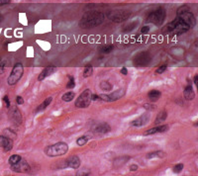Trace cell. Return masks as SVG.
<instances>
[{
    "label": "cell",
    "instance_id": "1",
    "mask_svg": "<svg viewBox=\"0 0 198 176\" xmlns=\"http://www.w3.org/2000/svg\"><path fill=\"white\" fill-rule=\"evenodd\" d=\"M104 21V14L97 10H92L83 14L79 21L81 29H92L100 26Z\"/></svg>",
    "mask_w": 198,
    "mask_h": 176
},
{
    "label": "cell",
    "instance_id": "2",
    "mask_svg": "<svg viewBox=\"0 0 198 176\" xmlns=\"http://www.w3.org/2000/svg\"><path fill=\"white\" fill-rule=\"evenodd\" d=\"M69 151V145L66 143H56L55 145H49L45 148V153L50 157L64 155Z\"/></svg>",
    "mask_w": 198,
    "mask_h": 176
},
{
    "label": "cell",
    "instance_id": "3",
    "mask_svg": "<svg viewBox=\"0 0 198 176\" xmlns=\"http://www.w3.org/2000/svg\"><path fill=\"white\" fill-rule=\"evenodd\" d=\"M131 16V12L127 9H112L107 12V17L112 22L123 23Z\"/></svg>",
    "mask_w": 198,
    "mask_h": 176
},
{
    "label": "cell",
    "instance_id": "4",
    "mask_svg": "<svg viewBox=\"0 0 198 176\" xmlns=\"http://www.w3.org/2000/svg\"><path fill=\"white\" fill-rule=\"evenodd\" d=\"M165 17H167L165 9L162 7H159L158 9L154 10L153 12H151V14L148 16L147 21L150 23H153L156 26H161L164 22Z\"/></svg>",
    "mask_w": 198,
    "mask_h": 176
},
{
    "label": "cell",
    "instance_id": "5",
    "mask_svg": "<svg viewBox=\"0 0 198 176\" xmlns=\"http://www.w3.org/2000/svg\"><path fill=\"white\" fill-rule=\"evenodd\" d=\"M24 72V66L22 63H16V66L13 67L11 73H10L9 77L7 79V82L9 85H15L16 83L20 80V78L22 77Z\"/></svg>",
    "mask_w": 198,
    "mask_h": 176
},
{
    "label": "cell",
    "instance_id": "6",
    "mask_svg": "<svg viewBox=\"0 0 198 176\" xmlns=\"http://www.w3.org/2000/svg\"><path fill=\"white\" fill-rule=\"evenodd\" d=\"M91 91L89 89H85L82 93L78 96V98L75 101L74 105L76 108H87L91 103Z\"/></svg>",
    "mask_w": 198,
    "mask_h": 176
},
{
    "label": "cell",
    "instance_id": "7",
    "mask_svg": "<svg viewBox=\"0 0 198 176\" xmlns=\"http://www.w3.org/2000/svg\"><path fill=\"white\" fill-rule=\"evenodd\" d=\"M125 93H126V90L121 88V89H118V90L113 91L112 93L110 94H99V97H100V100H103V101L105 102H114L121 99L122 97H124Z\"/></svg>",
    "mask_w": 198,
    "mask_h": 176
},
{
    "label": "cell",
    "instance_id": "8",
    "mask_svg": "<svg viewBox=\"0 0 198 176\" xmlns=\"http://www.w3.org/2000/svg\"><path fill=\"white\" fill-rule=\"evenodd\" d=\"M151 55L148 51H142V53H137L133 58V63L137 66H148L151 61Z\"/></svg>",
    "mask_w": 198,
    "mask_h": 176
},
{
    "label": "cell",
    "instance_id": "9",
    "mask_svg": "<svg viewBox=\"0 0 198 176\" xmlns=\"http://www.w3.org/2000/svg\"><path fill=\"white\" fill-rule=\"evenodd\" d=\"M91 131L96 133V134L105 135L111 131V127L108 125L107 123H99V124H96V125L92 126Z\"/></svg>",
    "mask_w": 198,
    "mask_h": 176
},
{
    "label": "cell",
    "instance_id": "10",
    "mask_svg": "<svg viewBox=\"0 0 198 176\" xmlns=\"http://www.w3.org/2000/svg\"><path fill=\"white\" fill-rule=\"evenodd\" d=\"M66 166L72 169H77L80 166V159L76 155H71L66 159Z\"/></svg>",
    "mask_w": 198,
    "mask_h": 176
},
{
    "label": "cell",
    "instance_id": "11",
    "mask_svg": "<svg viewBox=\"0 0 198 176\" xmlns=\"http://www.w3.org/2000/svg\"><path fill=\"white\" fill-rule=\"evenodd\" d=\"M0 147H3L4 151H10L13 147V142L6 136H0Z\"/></svg>",
    "mask_w": 198,
    "mask_h": 176
},
{
    "label": "cell",
    "instance_id": "12",
    "mask_svg": "<svg viewBox=\"0 0 198 176\" xmlns=\"http://www.w3.org/2000/svg\"><path fill=\"white\" fill-rule=\"evenodd\" d=\"M149 120H150V115L149 114H144L143 116H141L140 118L136 119L131 123L132 127H137V128H140V127L145 126L146 124L148 123Z\"/></svg>",
    "mask_w": 198,
    "mask_h": 176
},
{
    "label": "cell",
    "instance_id": "13",
    "mask_svg": "<svg viewBox=\"0 0 198 176\" xmlns=\"http://www.w3.org/2000/svg\"><path fill=\"white\" fill-rule=\"evenodd\" d=\"M56 70V67H54V66L46 67V68L43 69L42 72L39 74V76H38V80H39V81L44 80L45 78H47L48 76H50V75H51L53 73H55Z\"/></svg>",
    "mask_w": 198,
    "mask_h": 176
},
{
    "label": "cell",
    "instance_id": "14",
    "mask_svg": "<svg viewBox=\"0 0 198 176\" xmlns=\"http://www.w3.org/2000/svg\"><path fill=\"white\" fill-rule=\"evenodd\" d=\"M183 95H184V98L186 100H188V101H190V100H193L194 97H195V92L193 90V87L191 86V84L187 85L185 88H184V91H183Z\"/></svg>",
    "mask_w": 198,
    "mask_h": 176
},
{
    "label": "cell",
    "instance_id": "15",
    "mask_svg": "<svg viewBox=\"0 0 198 176\" xmlns=\"http://www.w3.org/2000/svg\"><path fill=\"white\" fill-rule=\"evenodd\" d=\"M139 25V21H133V22L126 23L125 25L122 27V30L125 33H128V32H132L133 30H135Z\"/></svg>",
    "mask_w": 198,
    "mask_h": 176
},
{
    "label": "cell",
    "instance_id": "16",
    "mask_svg": "<svg viewBox=\"0 0 198 176\" xmlns=\"http://www.w3.org/2000/svg\"><path fill=\"white\" fill-rule=\"evenodd\" d=\"M167 156V153L162 150H156L153 152H150L147 154L148 159H153V158H164Z\"/></svg>",
    "mask_w": 198,
    "mask_h": 176
},
{
    "label": "cell",
    "instance_id": "17",
    "mask_svg": "<svg viewBox=\"0 0 198 176\" xmlns=\"http://www.w3.org/2000/svg\"><path fill=\"white\" fill-rule=\"evenodd\" d=\"M161 96H162V93H161V91H159V90H152L149 92V94H148V97H149V99L151 100V102L158 101V100L161 98Z\"/></svg>",
    "mask_w": 198,
    "mask_h": 176
},
{
    "label": "cell",
    "instance_id": "18",
    "mask_svg": "<svg viewBox=\"0 0 198 176\" xmlns=\"http://www.w3.org/2000/svg\"><path fill=\"white\" fill-rule=\"evenodd\" d=\"M51 100H53V98H51V97H48V98L46 99L45 101L42 103V104L39 105V106L37 107V109H36V113H38V112H41V111H44V110L47 109V107L49 106V105L51 104Z\"/></svg>",
    "mask_w": 198,
    "mask_h": 176
},
{
    "label": "cell",
    "instance_id": "19",
    "mask_svg": "<svg viewBox=\"0 0 198 176\" xmlns=\"http://www.w3.org/2000/svg\"><path fill=\"white\" fill-rule=\"evenodd\" d=\"M167 112L165 110H162L161 112L158 114V116H157V119L156 121H154V123L156 124L162 123V122L167 120Z\"/></svg>",
    "mask_w": 198,
    "mask_h": 176
},
{
    "label": "cell",
    "instance_id": "20",
    "mask_svg": "<svg viewBox=\"0 0 198 176\" xmlns=\"http://www.w3.org/2000/svg\"><path fill=\"white\" fill-rule=\"evenodd\" d=\"M114 50V46L113 45H104L101 46L99 48V51L101 53H109Z\"/></svg>",
    "mask_w": 198,
    "mask_h": 176
},
{
    "label": "cell",
    "instance_id": "21",
    "mask_svg": "<svg viewBox=\"0 0 198 176\" xmlns=\"http://www.w3.org/2000/svg\"><path fill=\"white\" fill-rule=\"evenodd\" d=\"M74 96H75L74 92H66V93H64V95H62L61 99H62V101H64V102H70L74 98Z\"/></svg>",
    "mask_w": 198,
    "mask_h": 176
},
{
    "label": "cell",
    "instance_id": "22",
    "mask_svg": "<svg viewBox=\"0 0 198 176\" xmlns=\"http://www.w3.org/2000/svg\"><path fill=\"white\" fill-rule=\"evenodd\" d=\"M11 117L14 119V120H19V122L21 123V118H22V116H21L20 112H19V109L18 108L14 107L13 109L11 110Z\"/></svg>",
    "mask_w": 198,
    "mask_h": 176
},
{
    "label": "cell",
    "instance_id": "23",
    "mask_svg": "<svg viewBox=\"0 0 198 176\" xmlns=\"http://www.w3.org/2000/svg\"><path fill=\"white\" fill-rule=\"evenodd\" d=\"M100 88L104 91H110L113 88V85L110 82H108V81H101L100 82Z\"/></svg>",
    "mask_w": 198,
    "mask_h": 176
},
{
    "label": "cell",
    "instance_id": "24",
    "mask_svg": "<svg viewBox=\"0 0 198 176\" xmlns=\"http://www.w3.org/2000/svg\"><path fill=\"white\" fill-rule=\"evenodd\" d=\"M89 139H90V137L87 136V135H84V136H82V137H79L76 140L77 145H84L85 143L89 140Z\"/></svg>",
    "mask_w": 198,
    "mask_h": 176
},
{
    "label": "cell",
    "instance_id": "25",
    "mask_svg": "<svg viewBox=\"0 0 198 176\" xmlns=\"http://www.w3.org/2000/svg\"><path fill=\"white\" fill-rule=\"evenodd\" d=\"M22 159V157H21L19 154H13V155H11L9 157V163L10 164H15L17 163V162H19Z\"/></svg>",
    "mask_w": 198,
    "mask_h": 176
},
{
    "label": "cell",
    "instance_id": "26",
    "mask_svg": "<svg viewBox=\"0 0 198 176\" xmlns=\"http://www.w3.org/2000/svg\"><path fill=\"white\" fill-rule=\"evenodd\" d=\"M130 159L129 156H122V157H119L114 161V163L117 164V165H123L125 162H127Z\"/></svg>",
    "mask_w": 198,
    "mask_h": 176
},
{
    "label": "cell",
    "instance_id": "27",
    "mask_svg": "<svg viewBox=\"0 0 198 176\" xmlns=\"http://www.w3.org/2000/svg\"><path fill=\"white\" fill-rule=\"evenodd\" d=\"M187 11H190V8L187 6V5H183V6H180V7L177 9V11H176V15L183 14V13H185V12H187Z\"/></svg>",
    "mask_w": 198,
    "mask_h": 176
},
{
    "label": "cell",
    "instance_id": "28",
    "mask_svg": "<svg viewBox=\"0 0 198 176\" xmlns=\"http://www.w3.org/2000/svg\"><path fill=\"white\" fill-rule=\"evenodd\" d=\"M92 72H93V68H92V66H86L84 68V70H83V76L89 77L92 74Z\"/></svg>",
    "mask_w": 198,
    "mask_h": 176
},
{
    "label": "cell",
    "instance_id": "29",
    "mask_svg": "<svg viewBox=\"0 0 198 176\" xmlns=\"http://www.w3.org/2000/svg\"><path fill=\"white\" fill-rule=\"evenodd\" d=\"M143 107L145 108L146 110H148V111H154V110H157V108H158L156 105L153 104V102L147 103V104H144Z\"/></svg>",
    "mask_w": 198,
    "mask_h": 176
},
{
    "label": "cell",
    "instance_id": "30",
    "mask_svg": "<svg viewBox=\"0 0 198 176\" xmlns=\"http://www.w3.org/2000/svg\"><path fill=\"white\" fill-rule=\"evenodd\" d=\"M154 134H159L158 127H154L153 129H150V130H148V131H146L144 133V136H150V135H154Z\"/></svg>",
    "mask_w": 198,
    "mask_h": 176
},
{
    "label": "cell",
    "instance_id": "31",
    "mask_svg": "<svg viewBox=\"0 0 198 176\" xmlns=\"http://www.w3.org/2000/svg\"><path fill=\"white\" fill-rule=\"evenodd\" d=\"M69 83L66 84V88H69V89L74 88L75 87V82H74V76H69Z\"/></svg>",
    "mask_w": 198,
    "mask_h": 176
},
{
    "label": "cell",
    "instance_id": "32",
    "mask_svg": "<svg viewBox=\"0 0 198 176\" xmlns=\"http://www.w3.org/2000/svg\"><path fill=\"white\" fill-rule=\"evenodd\" d=\"M182 169H183V164L182 163L176 164V165H174V167H173V171H174L175 173H179Z\"/></svg>",
    "mask_w": 198,
    "mask_h": 176
},
{
    "label": "cell",
    "instance_id": "33",
    "mask_svg": "<svg viewBox=\"0 0 198 176\" xmlns=\"http://www.w3.org/2000/svg\"><path fill=\"white\" fill-rule=\"evenodd\" d=\"M158 129H159V133H164V132L169 131V125H162V126H159Z\"/></svg>",
    "mask_w": 198,
    "mask_h": 176
},
{
    "label": "cell",
    "instance_id": "34",
    "mask_svg": "<svg viewBox=\"0 0 198 176\" xmlns=\"http://www.w3.org/2000/svg\"><path fill=\"white\" fill-rule=\"evenodd\" d=\"M165 70H167V66H162L161 67H159V68L156 70V73L162 74V73H164Z\"/></svg>",
    "mask_w": 198,
    "mask_h": 176
},
{
    "label": "cell",
    "instance_id": "35",
    "mask_svg": "<svg viewBox=\"0 0 198 176\" xmlns=\"http://www.w3.org/2000/svg\"><path fill=\"white\" fill-rule=\"evenodd\" d=\"M16 103H17L18 105H22L24 104V99L21 96H17L16 97Z\"/></svg>",
    "mask_w": 198,
    "mask_h": 176
},
{
    "label": "cell",
    "instance_id": "36",
    "mask_svg": "<svg viewBox=\"0 0 198 176\" xmlns=\"http://www.w3.org/2000/svg\"><path fill=\"white\" fill-rule=\"evenodd\" d=\"M6 64V61H0V74L4 72V66Z\"/></svg>",
    "mask_w": 198,
    "mask_h": 176
},
{
    "label": "cell",
    "instance_id": "37",
    "mask_svg": "<svg viewBox=\"0 0 198 176\" xmlns=\"http://www.w3.org/2000/svg\"><path fill=\"white\" fill-rule=\"evenodd\" d=\"M149 31H150V27H149V26H144L143 28L141 29V32H142V34H147Z\"/></svg>",
    "mask_w": 198,
    "mask_h": 176
},
{
    "label": "cell",
    "instance_id": "38",
    "mask_svg": "<svg viewBox=\"0 0 198 176\" xmlns=\"http://www.w3.org/2000/svg\"><path fill=\"white\" fill-rule=\"evenodd\" d=\"M3 101H4L5 105H6V107H7V108H8V107H10V100H9V98H8V96H7V95H6V96H4Z\"/></svg>",
    "mask_w": 198,
    "mask_h": 176
},
{
    "label": "cell",
    "instance_id": "39",
    "mask_svg": "<svg viewBox=\"0 0 198 176\" xmlns=\"http://www.w3.org/2000/svg\"><path fill=\"white\" fill-rule=\"evenodd\" d=\"M130 170H131V171H136V170H138V165L132 164L131 166H130Z\"/></svg>",
    "mask_w": 198,
    "mask_h": 176
},
{
    "label": "cell",
    "instance_id": "40",
    "mask_svg": "<svg viewBox=\"0 0 198 176\" xmlns=\"http://www.w3.org/2000/svg\"><path fill=\"white\" fill-rule=\"evenodd\" d=\"M10 2H11V0H0V6L8 4V3H10Z\"/></svg>",
    "mask_w": 198,
    "mask_h": 176
},
{
    "label": "cell",
    "instance_id": "41",
    "mask_svg": "<svg viewBox=\"0 0 198 176\" xmlns=\"http://www.w3.org/2000/svg\"><path fill=\"white\" fill-rule=\"evenodd\" d=\"M121 73L122 74H127L128 73V69H127L126 67H123V68L121 69Z\"/></svg>",
    "mask_w": 198,
    "mask_h": 176
},
{
    "label": "cell",
    "instance_id": "42",
    "mask_svg": "<svg viewBox=\"0 0 198 176\" xmlns=\"http://www.w3.org/2000/svg\"><path fill=\"white\" fill-rule=\"evenodd\" d=\"M194 83H195V85L198 84V75H195V77H194Z\"/></svg>",
    "mask_w": 198,
    "mask_h": 176
},
{
    "label": "cell",
    "instance_id": "43",
    "mask_svg": "<svg viewBox=\"0 0 198 176\" xmlns=\"http://www.w3.org/2000/svg\"><path fill=\"white\" fill-rule=\"evenodd\" d=\"M76 175H89V173H85V172H81V173H77Z\"/></svg>",
    "mask_w": 198,
    "mask_h": 176
},
{
    "label": "cell",
    "instance_id": "44",
    "mask_svg": "<svg viewBox=\"0 0 198 176\" xmlns=\"http://www.w3.org/2000/svg\"><path fill=\"white\" fill-rule=\"evenodd\" d=\"M2 20H3V16H2V15H0V23L2 22Z\"/></svg>",
    "mask_w": 198,
    "mask_h": 176
},
{
    "label": "cell",
    "instance_id": "45",
    "mask_svg": "<svg viewBox=\"0 0 198 176\" xmlns=\"http://www.w3.org/2000/svg\"><path fill=\"white\" fill-rule=\"evenodd\" d=\"M0 61H1V58H0Z\"/></svg>",
    "mask_w": 198,
    "mask_h": 176
}]
</instances>
